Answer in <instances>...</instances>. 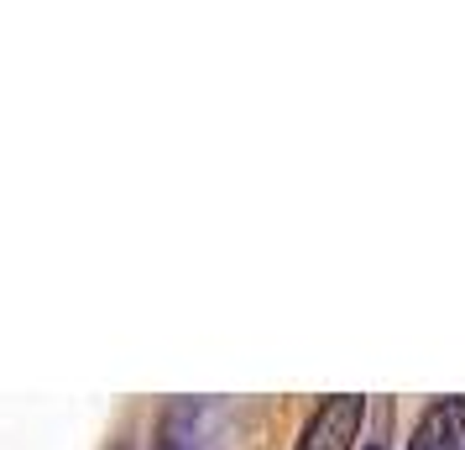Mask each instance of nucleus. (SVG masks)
Here are the masks:
<instances>
[{"label": "nucleus", "mask_w": 465, "mask_h": 450, "mask_svg": "<svg viewBox=\"0 0 465 450\" xmlns=\"http://www.w3.org/2000/svg\"><path fill=\"white\" fill-rule=\"evenodd\" d=\"M465 445V398H440L423 408L408 450H460Z\"/></svg>", "instance_id": "f03ea898"}, {"label": "nucleus", "mask_w": 465, "mask_h": 450, "mask_svg": "<svg viewBox=\"0 0 465 450\" xmlns=\"http://www.w3.org/2000/svg\"><path fill=\"white\" fill-rule=\"evenodd\" d=\"M361 419H366V398H361V393L324 398V404L314 408V419L303 425L298 450H351L356 435H361Z\"/></svg>", "instance_id": "f257e3e1"}]
</instances>
